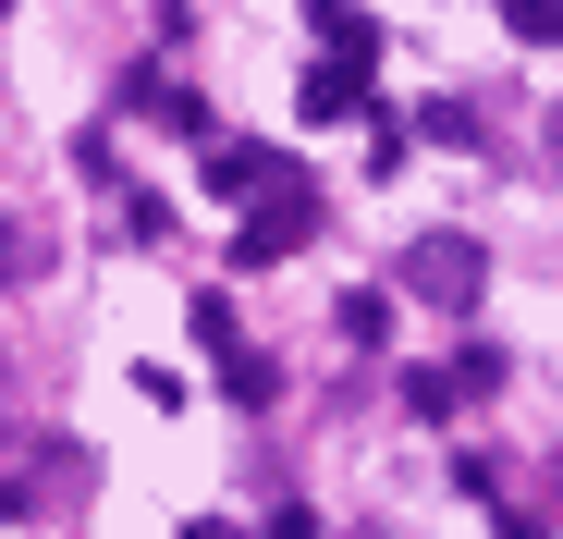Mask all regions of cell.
I'll list each match as a JSON object with an SVG mask.
<instances>
[{
	"instance_id": "1",
	"label": "cell",
	"mask_w": 563,
	"mask_h": 539,
	"mask_svg": "<svg viewBox=\"0 0 563 539\" xmlns=\"http://www.w3.org/2000/svg\"><path fill=\"white\" fill-rule=\"evenodd\" d=\"M478 283H490V257L465 245V233H417V245H405V295H429V307H465Z\"/></svg>"
},
{
	"instance_id": "2",
	"label": "cell",
	"mask_w": 563,
	"mask_h": 539,
	"mask_svg": "<svg viewBox=\"0 0 563 539\" xmlns=\"http://www.w3.org/2000/svg\"><path fill=\"white\" fill-rule=\"evenodd\" d=\"M307 233H319V197H307V185H282V209H257V221L233 233V257H245V270H269V257H295Z\"/></svg>"
},
{
	"instance_id": "3",
	"label": "cell",
	"mask_w": 563,
	"mask_h": 539,
	"mask_svg": "<svg viewBox=\"0 0 563 539\" xmlns=\"http://www.w3.org/2000/svg\"><path fill=\"white\" fill-rule=\"evenodd\" d=\"M478 381H490V355H441V369L405 381V405H417V417H453V405H478Z\"/></svg>"
},
{
	"instance_id": "4",
	"label": "cell",
	"mask_w": 563,
	"mask_h": 539,
	"mask_svg": "<svg viewBox=\"0 0 563 539\" xmlns=\"http://www.w3.org/2000/svg\"><path fill=\"white\" fill-rule=\"evenodd\" d=\"M25 270H49V233L37 221H0V283H25Z\"/></svg>"
},
{
	"instance_id": "5",
	"label": "cell",
	"mask_w": 563,
	"mask_h": 539,
	"mask_svg": "<svg viewBox=\"0 0 563 539\" xmlns=\"http://www.w3.org/2000/svg\"><path fill=\"white\" fill-rule=\"evenodd\" d=\"M343 111H355V74L319 62V74H307V123H343Z\"/></svg>"
},
{
	"instance_id": "6",
	"label": "cell",
	"mask_w": 563,
	"mask_h": 539,
	"mask_svg": "<svg viewBox=\"0 0 563 539\" xmlns=\"http://www.w3.org/2000/svg\"><path fill=\"white\" fill-rule=\"evenodd\" d=\"M184 539H233V527H184Z\"/></svg>"
}]
</instances>
